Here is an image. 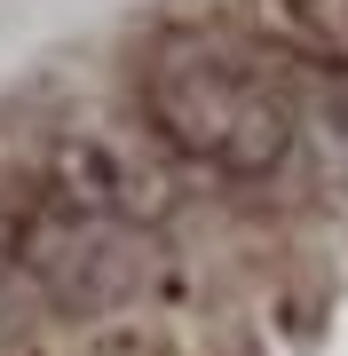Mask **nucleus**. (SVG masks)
Returning <instances> with one entry per match:
<instances>
[{"instance_id": "nucleus-4", "label": "nucleus", "mask_w": 348, "mask_h": 356, "mask_svg": "<svg viewBox=\"0 0 348 356\" xmlns=\"http://www.w3.org/2000/svg\"><path fill=\"white\" fill-rule=\"evenodd\" d=\"M317 135H324V175L348 182V79L333 88V103L317 111Z\"/></svg>"}, {"instance_id": "nucleus-3", "label": "nucleus", "mask_w": 348, "mask_h": 356, "mask_svg": "<svg viewBox=\"0 0 348 356\" xmlns=\"http://www.w3.org/2000/svg\"><path fill=\"white\" fill-rule=\"evenodd\" d=\"M254 16L277 56L348 79V0H254Z\"/></svg>"}, {"instance_id": "nucleus-1", "label": "nucleus", "mask_w": 348, "mask_h": 356, "mask_svg": "<svg viewBox=\"0 0 348 356\" xmlns=\"http://www.w3.org/2000/svg\"><path fill=\"white\" fill-rule=\"evenodd\" d=\"M142 119L167 151L238 182L277 175L301 143L293 88L270 72V56L238 48L214 24H167L142 48Z\"/></svg>"}, {"instance_id": "nucleus-2", "label": "nucleus", "mask_w": 348, "mask_h": 356, "mask_svg": "<svg viewBox=\"0 0 348 356\" xmlns=\"http://www.w3.org/2000/svg\"><path fill=\"white\" fill-rule=\"evenodd\" d=\"M16 261H24L32 277L56 293V309H72V317H95V309L127 301L142 285L135 229L127 222H88V214H72V206H56V198H40L24 214Z\"/></svg>"}]
</instances>
